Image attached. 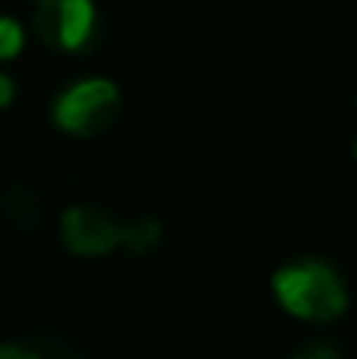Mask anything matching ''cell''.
<instances>
[{
    "instance_id": "cell-3",
    "label": "cell",
    "mask_w": 357,
    "mask_h": 359,
    "mask_svg": "<svg viewBox=\"0 0 357 359\" xmlns=\"http://www.w3.org/2000/svg\"><path fill=\"white\" fill-rule=\"evenodd\" d=\"M98 29L95 0H41L35 4V35L48 48L79 54L92 44Z\"/></svg>"
},
{
    "instance_id": "cell-2",
    "label": "cell",
    "mask_w": 357,
    "mask_h": 359,
    "mask_svg": "<svg viewBox=\"0 0 357 359\" xmlns=\"http://www.w3.org/2000/svg\"><path fill=\"white\" fill-rule=\"evenodd\" d=\"M120 111V88L117 82L105 79V76H89L73 86H67L54 98L51 107V120L60 133L67 136H98L114 123Z\"/></svg>"
},
{
    "instance_id": "cell-9",
    "label": "cell",
    "mask_w": 357,
    "mask_h": 359,
    "mask_svg": "<svg viewBox=\"0 0 357 359\" xmlns=\"http://www.w3.org/2000/svg\"><path fill=\"white\" fill-rule=\"evenodd\" d=\"M0 359H41V356L29 353L22 347H0Z\"/></svg>"
},
{
    "instance_id": "cell-4",
    "label": "cell",
    "mask_w": 357,
    "mask_h": 359,
    "mask_svg": "<svg viewBox=\"0 0 357 359\" xmlns=\"http://www.w3.org/2000/svg\"><path fill=\"white\" fill-rule=\"evenodd\" d=\"M60 236L76 255H108L120 246V224L92 205H70L60 215Z\"/></svg>"
},
{
    "instance_id": "cell-1",
    "label": "cell",
    "mask_w": 357,
    "mask_h": 359,
    "mask_svg": "<svg viewBox=\"0 0 357 359\" xmlns=\"http://www.w3.org/2000/svg\"><path fill=\"white\" fill-rule=\"evenodd\" d=\"M272 293L288 316L304 322H332L348 306L345 280L332 265L320 259H304L278 268L272 274Z\"/></svg>"
},
{
    "instance_id": "cell-6",
    "label": "cell",
    "mask_w": 357,
    "mask_h": 359,
    "mask_svg": "<svg viewBox=\"0 0 357 359\" xmlns=\"http://www.w3.org/2000/svg\"><path fill=\"white\" fill-rule=\"evenodd\" d=\"M25 48V25L16 16L0 13V63H10L22 54Z\"/></svg>"
},
{
    "instance_id": "cell-10",
    "label": "cell",
    "mask_w": 357,
    "mask_h": 359,
    "mask_svg": "<svg viewBox=\"0 0 357 359\" xmlns=\"http://www.w3.org/2000/svg\"><path fill=\"white\" fill-rule=\"evenodd\" d=\"M354 158H357V142H354Z\"/></svg>"
},
{
    "instance_id": "cell-5",
    "label": "cell",
    "mask_w": 357,
    "mask_h": 359,
    "mask_svg": "<svg viewBox=\"0 0 357 359\" xmlns=\"http://www.w3.org/2000/svg\"><path fill=\"white\" fill-rule=\"evenodd\" d=\"M158 240H162V224L152 221V217H145V221H133V224H120V246H126L136 255L149 252Z\"/></svg>"
},
{
    "instance_id": "cell-11",
    "label": "cell",
    "mask_w": 357,
    "mask_h": 359,
    "mask_svg": "<svg viewBox=\"0 0 357 359\" xmlns=\"http://www.w3.org/2000/svg\"><path fill=\"white\" fill-rule=\"evenodd\" d=\"M35 4H41V0H35Z\"/></svg>"
},
{
    "instance_id": "cell-7",
    "label": "cell",
    "mask_w": 357,
    "mask_h": 359,
    "mask_svg": "<svg viewBox=\"0 0 357 359\" xmlns=\"http://www.w3.org/2000/svg\"><path fill=\"white\" fill-rule=\"evenodd\" d=\"M291 359H342L339 350L329 347V344H313V347H304L301 353H294Z\"/></svg>"
},
{
    "instance_id": "cell-8",
    "label": "cell",
    "mask_w": 357,
    "mask_h": 359,
    "mask_svg": "<svg viewBox=\"0 0 357 359\" xmlns=\"http://www.w3.org/2000/svg\"><path fill=\"white\" fill-rule=\"evenodd\" d=\"M13 98H16V82L10 79V73H0V111L10 107Z\"/></svg>"
}]
</instances>
